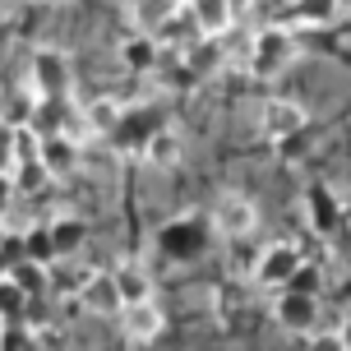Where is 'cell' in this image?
I'll return each mask as SVG.
<instances>
[{
  "label": "cell",
  "instance_id": "obj_1",
  "mask_svg": "<svg viewBox=\"0 0 351 351\" xmlns=\"http://www.w3.org/2000/svg\"><path fill=\"white\" fill-rule=\"evenodd\" d=\"M296 56H300L296 28H291V23H268V28H259V33L250 37L245 70H250V79L273 84V79H282V74L296 65Z\"/></svg>",
  "mask_w": 351,
  "mask_h": 351
},
{
  "label": "cell",
  "instance_id": "obj_2",
  "mask_svg": "<svg viewBox=\"0 0 351 351\" xmlns=\"http://www.w3.org/2000/svg\"><path fill=\"white\" fill-rule=\"evenodd\" d=\"M28 88L37 97H70L74 88V65L60 47H42L33 51V65H28Z\"/></svg>",
  "mask_w": 351,
  "mask_h": 351
},
{
  "label": "cell",
  "instance_id": "obj_3",
  "mask_svg": "<svg viewBox=\"0 0 351 351\" xmlns=\"http://www.w3.org/2000/svg\"><path fill=\"white\" fill-rule=\"evenodd\" d=\"M300 199H305V222H310V231L324 236V241H333L337 231H342V222H347V204H342V194H337L328 180H315Z\"/></svg>",
  "mask_w": 351,
  "mask_h": 351
},
{
  "label": "cell",
  "instance_id": "obj_4",
  "mask_svg": "<svg viewBox=\"0 0 351 351\" xmlns=\"http://www.w3.org/2000/svg\"><path fill=\"white\" fill-rule=\"evenodd\" d=\"M116 319H121L125 342H134V347H148V342H158V337L167 333V310H162V300H158V296L125 300Z\"/></svg>",
  "mask_w": 351,
  "mask_h": 351
},
{
  "label": "cell",
  "instance_id": "obj_5",
  "mask_svg": "<svg viewBox=\"0 0 351 351\" xmlns=\"http://www.w3.org/2000/svg\"><path fill=\"white\" fill-rule=\"evenodd\" d=\"M319 315H324L319 296H305V291H287V287H282L278 300H273V324H278L287 337L315 333V328H319Z\"/></svg>",
  "mask_w": 351,
  "mask_h": 351
},
{
  "label": "cell",
  "instance_id": "obj_6",
  "mask_svg": "<svg viewBox=\"0 0 351 351\" xmlns=\"http://www.w3.org/2000/svg\"><path fill=\"white\" fill-rule=\"evenodd\" d=\"M305 259V250L296 245V241H273V245H263L259 254H254V263H250V278L259 282V287H282V282L291 278V268Z\"/></svg>",
  "mask_w": 351,
  "mask_h": 351
},
{
  "label": "cell",
  "instance_id": "obj_7",
  "mask_svg": "<svg viewBox=\"0 0 351 351\" xmlns=\"http://www.w3.org/2000/svg\"><path fill=\"white\" fill-rule=\"evenodd\" d=\"M208 227L217 231L222 241H231V236H254V227H259V208H254V199H245V194H222V199L213 204Z\"/></svg>",
  "mask_w": 351,
  "mask_h": 351
},
{
  "label": "cell",
  "instance_id": "obj_8",
  "mask_svg": "<svg viewBox=\"0 0 351 351\" xmlns=\"http://www.w3.org/2000/svg\"><path fill=\"white\" fill-rule=\"evenodd\" d=\"M37 162L51 171V180H65V176L79 171V162H84V143H79V134H70V130L42 134V143H37Z\"/></svg>",
  "mask_w": 351,
  "mask_h": 351
},
{
  "label": "cell",
  "instance_id": "obj_9",
  "mask_svg": "<svg viewBox=\"0 0 351 351\" xmlns=\"http://www.w3.org/2000/svg\"><path fill=\"white\" fill-rule=\"evenodd\" d=\"M204 245H208V236H204V222H199V217H176V222H167V227L158 231V250L176 263L199 259Z\"/></svg>",
  "mask_w": 351,
  "mask_h": 351
},
{
  "label": "cell",
  "instance_id": "obj_10",
  "mask_svg": "<svg viewBox=\"0 0 351 351\" xmlns=\"http://www.w3.org/2000/svg\"><path fill=\"white\" fill-rule=\"evenodd\" d=\"M259 130L268 143L287 139V134H300V130H310V116H305V106L296 97H268L259 111Z\"/></svg>",
  "mask_w": 351,
  "mask_h": 351
},
{
  "label": "cell",
  "instance_id": "obj_11",
  "mask_svg": "<svg viewBox=\"0 0 351 351\" xmlns=\"http://www.w3.org/2000/svg\"><path fill=\"white\" fill-rule=\"evenodd\" d=\"M79 310L84 315H93V319H116L121 315V291H116V278L111 273H102V268H93L88 273V282H84V291H79Z\"/></svg>",
  "mask_w": 351,
  "mask_h": 351
},
{
  "label": "cell",
  "instance_id": "obj_12",
  "mask_svg": "<svg viewBox=\"0 0 351 351\" xmlns=\"http://www.w3.org/2000/svg\"><path fill=\"white\" fill-rule=\"evenodd\" d=\"M139 158L148 162V167H158V171H176V167L185 162V139L176 134L171 125H153L148 139L139 143Z\"/></svg>",
  "mask_w": 351,
  "mask_h": 351
},
{
  "label": "cell",
  "instance_id": "obj_13",
  "mask_svg": "<svg viewBox=\"0 0 351 351\" xmlns=\"http://www.w3.org/2000/svg\"><path fill=\"white\" fill-rule=\"evenodd\" d=\"M88 273H93V268H84V263H79V254H60V259L47 263V291H51V296H60V300H74L79 291H84Z\"/></svg>",
  "mask_w": 351,
  "mask_h": 351
},
{
  "label": "cell",
  "instance_id": "obj_14",
  "mask_svg": "<svg viewBox=\"0 0 351 351\" xmlns=\"http://www.w3.org/2000/svg\"><path fill=\"white\" fill-rule=\"evenodd\" d=\"M337 19H342V0H291V10H287V23L305 33L333 28Z\"/></svg>",
  "mask_w": 351,
  "mask_h": 351
},
{
  "label": "cell",
  "instance_id": "obj_15",
  "mask_svg": "<svg viewBox=\"0 0 351 351\" xmlns=\"http://www.w3.org/2000/svg\"><path fill=\"white\" fill-rule=\"evenodd\" d=\"M180 5H185V14L194 19L199 37H227L231 28H236V19H231V10L222 0H180Z\"/></svg>",
  "mask_w": 351,
  "mask_h": 351
},
{
  "label": "cell",
  "instance_id": "obj_16",
  "mask_svg": "<svg viewBox=\"0 0 351 351\" xmlns=\"http://www.w3.org/2000/svg\"><path fill=\"white\" fill-rule=\"evenodd\" d=\"M121 116H125V106L116 97H93V102H84V134L88 139H111Z\"/></svg>",
  "mask_w": 351,
  "mask_h": 351
},
{
  "label": "cell",
  "instance_id": "obj_17",
  "mask_svg": "<svg viewBox=\"0 0 351 351\" xmlns=\"http://www.w3.org/2000/svg\"><path fill=\"white\" fill-rule=\"evenodd\" d=\"M121 65L130 74H153L162 65V47L153 42V33H134L121 42Z\"/></svg>",
  "mask_w": 351,
  "mask_h": 351
},
{
  "label": "cell",
  "instance_id": "obj_18",
  "mask_svg": "<svg viewBox=\"0 0 351 351\" xmlns=\"http://www.w3.org/2000/svg\"><path fill=\"white\" fill-rule=\"evenodd\" d=\"M111 278H116V291H121V300L158 296V291H153V273H148L139 259H121L116 268H111Z\"/></svg>",
  "mask_w": 351,
  "mask_h": 351
},
{
  "label": "cell",
  "instance_id": "obj_19",
  "mask_svg": "<svg viewBox=\"0 0 351 351\" xmlns=\"http://www.w3.org/2000/svg\"><path fill=\"white\" fill-rule=\"evenodd\" d=\"M28 130H37V134H56V130H70V106H65V97H33V116H28Z\"/></svg>",
  "mask_w": 351,
  "mask_h": 351
},
{
  "label": "cell",
  "instance_id": "obj_20",
  "mask_svg": "<svg viewBox=\"0 0 351 351\" xmlns=\"http://www.w3.org/2000/svg\"><path fill=\"white\" fill-rule=\"evenodd\" d=\"M47 231H51L56 259H60V254H84V241H88V222L84 217H51Z\"/></svg>",
  "mask_w": 351,
  "mask_h": 351
},
{
  "label": "cell",
  "instance_id": "obj_21",
  "mask_svg": "<svg viewBox=\"0 0 351 351\" xmlns=\"http://www.w3.org/2000/svg\"><path fill=\"white\" fill-rule=\"evenodd\" d=\"M10 180H14V194H19V199H37L42 190H51V185H56L51 171H47L37 158L14 162V167H10Z\"/></svg>",
  "mask_w": 351,
  "mask_h": 351
},
{
  "label": "cell",
  "instance_id": "obj_22",
  "mask_svg": "<svg viewBox=\"0 0 351 351\" xmlns=\"http://www.w3.org/2000/svg\"><path fill=\"white\" fill-rule=\"evenodd\" d=\"M23 259H33V263H51L56 259L47 222H28V227H23Z\"/></svg>",
  "mask_w": 351,
  "mask_h": 351
},
{
  "label": "cell",
  "instance_id": "obj_23",
  "mask_svg": "<svg viewBox=\"0 0 351 351\" xmlns=\"http://www.w3.org/2000/svg\"><path fill=\"white\" fill-rule=\"evenodd\" d=\"M282 287H287V291H305V296H319V291H324V268H319V263H310V259H300L296 268H291V278L282 282ZM278 287V291H282Z\"/></svg>",
  "mask_w": 351,
  "mask_h": 351
},
{
  "label": "cell",
  "instance_id": "obj_24",
  "mask_svg": "<svg viewBox=\"0 0 351 351\" xmlns=\"http://www.w3.org/2000/svg\"><path fill=\"white\" fill-rule=\"evenodd\" d=\"M28 300L33 296H28L10 273L0 278V319H28Z\"/></svg>",
  "mask_w": 351,
  "mask_h": 351
},
{
  "label": "cell",
  "instance_id": "obj_25",
  "mask_svg": "<svg viewBox=\"0 0 351 351\" xmlns=\"http://www.w3.org/2000/svg\"><path fill=\"white\" fill-rule=\"evenodd\" d=\"M171 10H176V0H130V14L139 23V33H153Z\"/></svg>",
  "mask_w": 351,
  "mask_h": 351
},
{
  "label": "cell",
  "instance_id": "obj_26",
  "mask_svg": "<svg viewBox=\"0 0 351 351\" xmlns=\"http://www.w3.org/2000/svg\"><path fill=\"white\" fill-rule=\"evenodd\" d=\"M10 278L28 291V296H42L47 291V263H33V259H19V263H10Z\"/></svg>",
  "mask_w": 351,
  "mask_h": 351
},
{
  "label": "cell",
  "instance_id": "obj_27",
  "mask_svg": "<svg viewBox=\"0 0 351 351\" xmlns=\"http://www.w3.org/2000/svg\"><path fill=\"white\" fill-rule=\"evenodd\" d=\"M33 88H23V93H14V97H10V102L0 106V116H5V121L10 125H28V116H33Z\"/></svg>",
  "mask_w": 351,
  "mask_h": 351
},
{
  "label": "cell",
  "instance_id": "obj_28",
  "mask_svg": "<svg viewBox=\"0 0 351 351\" xmlns=\"http://www.w3.org/2000/svg\"><path fill=\"white\" fill-rule=\"evenodd\" d=\"M305 337H310V347H319V351H347L351 347V328L347 324H342V328H324V333L315 328V333H305Z\"/></svg>",
  "mask_w": 351,
  "mask_h": 351
},
{
  "label": "cell",
  "instance_id": "obj_29",
  "mask_svg": "<svg viewBox=\"0 0 351 351\" xmlns=\"http://www.w3.org/2000/svg\"><path fill=\"white\" fill-rule=\"evenodd\" d=\"M37 143H42V134H37V130H28V125H14V162L37 158ZM14 162H10V167H14Z\"/></svg>",
  "mask_w": 351,
  "mask_h": 351
},
{
  "label": "cell",
  "instance_id": "obj_30",
  "mask_svg": "<svg viewBox=\"0 0 351 351\" xmlns=\"http://www.w3.org/2000/svg\"><path fill=\"white\" fill-rule=\"evenodd\" d=\"M0 162H14V125L0 116Z\"/></svg>",
  "mask_w": 351,
  "mask_h": 351
},
{
  "label": "cell",
  "instance_id": "obj_31",
  "mask_svg": "<svg viewBox=\"0 0 351 351\" xmlns=\"http://www.w3.org/2000/svg\"><path fill=\"white\" fill-rule=\"evenodd\" d=\"M14 51V19H5L0 14V60Z\"/></svg>",
  "mask_w": 351,
  "mask_h": 351
},
{
  "label": "cell",
  "instance_id": "obj_32",
  "mask_svg": "<svg viewBox=\"0 0 351 351\" xmlns=\"http://www.w3.org/2000/svg\"><path fill=\"white\" fill-rule=\"evenodd\" d=\"M19 194H14V180H10V171H0V217H5V208L14 204Z\"/></svg>",
  "mask_w": 351,
  "mask_h": 351
},
{
  "label": "cell",
  "instance_id": "obj_33",
  "mask_svg": "<svg viewBox=\"0 0 351 351\" xmlns=\"http://www.w3.org/2000/svg\"><path fill=\"white\" fill-rule=\"evenodd\" d=\"M222 5L231 10V19H236V23H241V19H245L250 10H254V0H222Z\"/></svg>",
  "mask_w": 351,
  "mask_h": 351
},
{
  "label": "cell",
  "instance_id": "obj_34",
  "mask_svg": "<svg viewBox=\"0 0 351 351\" xmlns=\"http://www.w3.org/2000/svg\"><path fill=\"white\" fill-rule=\"evenodd\" d=\"M5 273H10V254L0 250V278H5Z\"/></svg>",
  "mask_w": 351,
  "mask_h": 351
},
{
  "label": "cell",
  "instance_id": "obj_35",
  "mask_svg": "<svg viewBox=\"0 0 351 351\" xmlns=\"http://www.w3.org/2000/svg\"><path fill=\"white\" fill-rule=\"evenodd\" d=\"M0 171H10V162H0Z\"/></svg>",
  "mask_w": 351,
  "mask_h": 351
},
{
  "label": "cell",
  "instance_id": "obj_36",
  "mask_svg": "<svg viewBox=\"0 0 351 351\" xmlns=\"http://www.w3.org/2000/svg\"><path fill=\"white\" fill-rule=\"evenodd\" d=\"M33 5H47V0H33Z\"/></svg>",
  "mask_w": 351,
  "mask_h": 351
}]
</instances>
